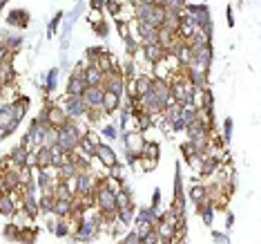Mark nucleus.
Masks as SVG:
<instances>
[{
	"instance_id": "obj_12",
	"label": "nucleus",
	"mask_w": 261,
	"mask_h": 244,
	"mask_svg": "<svg viewBox=\"0 0 261 244\" xmlns=\"http://www.w3.org/2000/svg\"><path fill=\"white\" fill-rule=\"evenodd\" d=\"M52 215L54 218H60V220H70L74 215V202L72 200H56Z\"/></svg>"
},
{
	"instance_id": "obj_36",
	"label": "nucleus",
	"mask_w": 261,
	"mask_h": 244,
	"mask_svg": "<svg viewBox=\"0 0 261 244\" xmlns=\"http://www.w3.org/2000/svg\"><path fill=\"white\" fill-rule=\"evenodd\" d=\"M7 3H9V0H0V9H3L5 5H7Z\"/></svg>"
},
{
	"instance_id": "obj_7",
	"label": "nucleus",
	"mask_w": 261,
	"mask_h": 244,
	"mask_svg": "<svg viewBox=\"0 0 261 244\" xmlns=\"http://www.w3.org/2000/svg\"><path fill=\"white\" fill-rule=\"evenodd\" d=\"M94 157L101 161V166L110 170L112 166H116L118 164V157H116V152L112 150V146H107V144H99L96 146V152H94Z\"/></svg>"
},
{
	"instance_id": "obj_4",
	"label": "nucleus",
	"mask_w": 261,
	"mask_h": 244,
	"mask_svg": "<svg viewBox=\"0 0 261 244\" xmlns=\"http://www.w3.org/2000/svg\"><path fill=\"white\" fill-rule=\"evenodd\" d=\"M141 52H143L147 63H152V65L163 63V61H166V56H168L166 47H163V45H158V43H143V45H141Z\"/></svg>"
},
{
	"instance_id": "obj_23",
	"label": "nucleus",
	"mask_w": 261,
	"mask_h": 244,
	"mask_svg": "<svg viewBox=\"0 0 261 244\" xmlns=\"http://www.w3.org/2000/svg\"><path fill=\"white\" fill-rule=\"evenodd\" d=\"M5 237H7V240H18L20 237V226L18 224H7L5 226Z\"/></svg>"
},
{
	"instance_id": "obj_5",
	"label": "nucleus",
	"mask_w": 261,
	"mask_h": 244,
	"mask_svg": "<svg viewBox=\"0 0 261 244\" xmlns=\"http://www.w3.org/2000/svg\"><path fill=\"white\" fill-rule=\"evenodd\" d=\"M96 235H99L96 224H92L89 220H78L76 229H74V240H78V242H92Z\"/></svg>"
},
{
	"instance_id": "obj_17",
	"label": "nucleus",
	"mask_w": 261,
	"mask_h": 244,
	"mask_svg": "<svg viewBox=\"0 0 261 244\" xmlns=\"http://www.w3.org/2000/svg\"><path fill=\"white\" fill-rule=\"evenodd\" d=\"M188 197H190V202H192V206L199 208V204H203L208 200V193H206V186H201V184H197V186H192L190 193H188Z\"/></svg>"
},
{
	"instance_id": "obj_34",
	"label": "nucleus",
	"mask_w": 261,
	"mask_h": 244,
	"mask_svg": "<svg viewBox=\"0 0 261 244\" xmlns=\"http://www.w3.org/2000/svg\"><path fill=\"white\" fill-rule=\"evenodd\" d=\"M132 5H156V0H132Z\"/></svg>"
},
{
	"instance_id": "obj_6",
	"label": "nucleus",
	"mask_w": 261,
	"mask_h": 244,
	"mask_svg": "<svg viewBox=\"0 0 261 244\" xmlns=\"http://www.w3.org/2000/svg\"><path fill=\"white\" fill-rule=\"evenodd\" d=\"M103 94H105V88L103 85H87L83 92V101L85 105L89 107V110H96V107H101L103 103Z\"/></svg>"
},
{
	"instance_id": "obj_8",
	"label": "nucleus",
	"mask_w": 261,
	"mask_h": 244,
	"mask_svg": "<svg viewBox=\"0 0 261 244\" xmlns=\"http://www.w3.org/2000/svg\"><path fill=\"white\" fill-rule=\"evenodd\" d=\"M103 88L118 96H123V92H125V78H123L121 72H107L103 78Z\"/></svg>"
},
{
	"instance_id": "obj_2",
	"label": "nucleus",
	"mask_w": 261,
	"mask_h": 244,
	"mask_svg": "<svg viewBox=\"0 0 261 244\" xmlns=\"http://www.w3.org/2000/svg\"><path fill=\"white\" fill-rule=\"evenodd\" d=\"M60 107H63L67 119H72V121L85 117V115H87V110H89V107L85 105L83 96H70V94H65V99L60 101Z\"/></svg>"
},
{
	"instance_id": "obj_9",
	"label": "nucleus",
	"mask_w": 261,
	"mask_h": 244,
	"mask_svg": "<svg viewBox=\"0 0 261 244\" xmlns=\"http://www.w3.org/2000/svg\"><path fill=\"white\" fill-rule=\"evenodd\" d=\"M45 110H47V123L52 128H60L63 123L70 121L65 115V110L58 103H45Z\"/></svg>"
},
{
	"instance_id": "obj_22",
	"label": "nucleus",
	"mask_w": 261,
	"mask_h": 244,
	"mask_svg": "<svg viewBox=\"0 0 261 244\" xmlns=\"http://www.w3.org/2000/svg\"><path fill=\"white\" fill-rule=\"evenodd\" d=\"M56 88H58V70H49L47 78H45V90H47V92H54Z\"/></svg>"
},
{
	"instance_id": "obj_19",
	"label": "nucleus",
	"mask_w": 261,
	"mask_h": 244,
	"mask_svg": "<svg viewBox=\"0 0 261 244\" xmlns=\"http://www.w3.org/2000/svg\"><path fill=\"white\" fill-rule=\"evenodd\" d=\"M52 195L56 197V200H72V193L67 191V186H65V181L63 179H58V181H54V186H52Z\"/></svg>"
},
{
	"instance_id": "obj_21",
	"label": "nucleus",
	"mask_w": 261,
	"mask_h": 244,
	"mask_svg": "<svg viewBox=\"0 0 261 244\" xmlns=\"http://www.w3.org/2000/svg\"><path fill=\"white\" fill-rule=\"evenodd\" d=\"M139 157H152V159H158V144L156 141H145L143 150H141Z\"/></svg>"
},
{
	"instance_id": "obj_11",
	"label": "nucleus",
	"mask_w": 261,
	"mask_h": 244,
	"mask_svg": "<svg viewBox=\"0 0 261 244\" xmlns=\"http://www.w3.org/2000/svg\"><path fill=\"white\" fill-rule=\"evenodd\" d=\"M7 25L14 27V30H25V27L29 25V14H27L25 9H14L7 16Z\"/></svg>"
},
{
	"instance_id": "obj_35",
	"label": "nucleus",
	"mask_w": 261,
	"mask_h": 244,
	"mask_svg": "<svg viewBox=\"0 0 261 244\" xmlns=\"http://www.w3.org/2000/svg\"><path fill=\"white\" fill-rule=\"evenodd\" d=\"M212 237H214V242H228V237H225V235H221V233H214Z\"/></svg>"
},
{
	"instance_id": "obj_20",
	"label": "nucleus",
	"mask_w": 261,
	"mask_h": 244,
	"mask_svg": "<svg viewBox=\"0 0 261 244\" xmlns=\"http://www.w3.org/2000/svg\"><path fill=\"white\" fill-rule=\"evenodd\" d=\"M152 229H154V224H152V222H147V220H139V218H134V233L139 235V237H143L145 233H150Z\"/></svg>"
},
{
	"instance_id": "obj_26",
	"label": "nucleus",
	"mask_w": 261,
	"mask_h": 244,
	"mask_svg": "<svg viewBox=\"0 0 261 244\" xmlns=\"http://www.w3.org/2000/svg\"><path fill=\"white\" fill-rule=\"evenodd\" d=\"M158 242H161V240H158V233H156L154 229H152L150 233H145L143 237H141V244H158Z\"/></svg>"
},
{
	"instance_id": "obj_3",
	"label": "nucleus",
	"mask_w": 261,
	"mask_h": 244,
	"mask_svg": "<svg viewBox=\"0 0 261 244\" xmlns=\"http://www.w3.org/2000/svg\"><path fill=\"white\" fill-rule=\"evenodd\" d=\"M145 134L139 132V130H129V132H123V146H125V152L127 155H134L139 157L141 150H143L145 146Z\"/></svg>"
},
{
	"instance_id": "obj_33",
	"label": "nucleus",
	"mask_w": 261,
	"mask_h": 244,
	"mask_svg": "<svg viewBox=\"0 0 261 244\" xmlns=\"http://www.w3.org/2000/svg\"><path fill=\"white\" fill-rule=\"evenodd\" d=\"M158 202H161V191H154V193H152V204H154V206H158Z\"/></svg>"
},
{
	"instance_id": "obj_29",
	"label": "nucleus",
	"mask_w": 261,
	"mask_h": 244,
	"mask_svg": "<svg viewBox=\"0 0 261 244\" xmlns=\"http://www.w3.org/2000/svg\"><path fill=\"white\" fill-rule=\"evenodd\" d=\"M94 32L96 36H107V32H110V27H107V22H99V25H94Z\"/></svg>"
},
{
	"instance_id": "obj_24",
	"label": "nucleus",
	"mask_w": 261,
	"mask_h": 244,
	"mask_svg": "<svg viewBox=\"0 0 261 244\" xmlns=\"http://www.w3.org/2000/svg\"><path fill=\"white\" fill-rule=\"evenodd\" d=\"M116 139L118 137V130L116 126H103V130H101V139Z\"/></svg>"
},
{
	"instance_id": "obj_13",
	"label": "nucleus",
	"mask_w": 261,
	"mask_h": 244,
	"mask_svg": "<svg viewBox=\"0 0 261 244\" xmlns=\"http://www.w3.org/2000/svg\"><path fill=\"white\" fill-rule=\"evenodd\" d=\"M83 78H85V83L87 85H103V78H105V74L99 70V65H85V74H83Z\"/></svg>"
},
{
	"instance_id": "obj_27",
	"label": "nucleus",
	"mask_w": 261,
	"mask_h": 244,
	"mask_svg": "<svg viewBox=\"0 0 261 244\" xmlns=\"http://www.w3.org/2000/svg\"><path fill=\"white\" fill-rule=\"evenodd\" d=\"M181 150H183V157H185V161L190 159L192 155H197V150H194V146L190 144V141H183V144H181Z\"/></svg>"
},
{
	"instance_id": "obj_18",
	"label": "nucleus",
	"mask_w": 261,
	"mask_h": 244,
	"mask_svg": "<svg viewBox=\"0 0 261 244\" xmlns=\"http://www.w3.org/2000/svg\"><path fill=\"white\" fill-rule=\"evenodd\" d=\"M54 202H56V197L52 195V193H45V195L38 197V208H41V213L43 215H52Z\"/></svg>"
},
{
	"instance_id": "obj_16",
	"label": "nucleus",
	"mask_w": 261,
	"mask_h": 244,
	"mask_svg": "<svg viewBox=\"0 0 261 244\" xmlns=\"http://www.w3.org/2000/svg\"><path fill=\"white\" fill-rule=\"evenodd\" d=\"M85 88H87V83L83 76H70V81H67V94L70 96H83Z\"/></svg>"
},
{
	"instance_id": "obj_1",
	"label": "nucleus",
	"mask_w": 261,
	"mask_h": 244,
	"mask_svg": "<svg viewBox=\"0 0 261 244\" xmlns=\"http://www.w3.org/2000/svg\"><path fill=\"white\" fill-rule=\"evenodd\" d=\"M81 139H83V132H81V128L76 126V121H67L63 123L60 128H56V144L60 146L65 152H74L78 148V144H81Z\"/></svg>"
},
{
	"instance_id": "obj_15",
	"label": "nucleus",
	"mask_w": 261,
	"mask_h": 244,
	"mask_svg": "<svg viewBox=\"0 0 261 244\" xmlns=\"http://www.w3.org/2000/svg\"><path fill=\"white\" fill-rule=\"evenodd\" d=\"M34 159H36V168H52V155L47 146H38L34 150Z\"/></svg>"
},
{
	"instance_id": "obj_14",
	"label": "nucleus",
	"mask_w": 261,
	"mask_h": 244,
	"mask_svg": "<svg viewBox=\"0 0 261 244\" xmlns=\"http://www.w3.org/2000/svg\"><path fill=\"white\" fill-rule=\"evenodd\" d=\"M166 14H168V7H163V5H154L152 7V14H150V18H147V25H152V27H156V30H161L163 27V20H166Z\"/></svg>"
},
{
	"instance_id": "obj_28",
	"label": "nucleus",
	"mask_w": 261,
	"mask_h": 244,
	"mask_svg": "<svg viewBox=\"0 0 261 244\" xmlns=\"http://www.w3.org/2000/svg\"><path fill=\"white\" fill-rule=\"evenodd\" d=\"M121 244H141V237L134 233V231H127L125 235H123V240H121Z\"/></svg>"
},
{
	"instance_id": "obj_32",
	"label": "nucleus",
	"mask_w": 261,
	"mask_h": 244,
	"mask_svg": "<svg viewBox=\"0 0 261 244\" xmlns=\"http://www.w3.org/2000/svg\"><path fill=\"white\" fill-rule=\"evenodd\" d=\"M89 7L96 9V11H103V7H105V0H89Z\"/></svg>"
},
{
	"instance_id": "obj_31",
	"label": "nucleus",
	"mask_w": 261,
	"mask_h": 244,
	"mask_svg": "<svg viewBox=\"0 0 261 244\" xmlns=\"http://www.w3.org/2000/svg\"><path fill=\"white\" fill-rule=\"evenodd\" d=\"M89 22H92V25H99V22H103V16H101V11H96V9L89 11Z\"/></svg>"
},
{
	"instance_id": "obj_25",
	"label": "nucleus",
	"mask_w": 261,
	"mask_h": 244,
	"mask_svg": "<svg viewBox=\"0 0 261 244\" xmlns=\"http://www.w3.org/2000/svg\"><path fill=\"white\" fill-rule=\"evenodd\" d=\"M63 11H58V14H56L54 16V18H52V22H49V27H47V32H49V36H54V34H56V30H58V22L60 20H63Z\"/></svg>"
},
{
	"instance_id": "obj_37",
	"label": "nucleus",
	"mask_w": 261,
	"mask_h": 244,
	"mask_svg": "<svg viewBox=\"0 0 261 244\" xmlns=\"http://www.w3.org/2000/svg\"><path fill=\"white\" fill-rule=\"evenodd\" d=\"M3 88H5V83H3V81H0V94H3Z\"/></svg>"
},
{
	"instance_id": "obj_30",
	"label": "nucleus",
	"mask_w": 261,
	"mask_h": 244,
	"mask_svg": "<svg viewBox=\"0 0 261 244\" xmlns=\"http://www.w3.org/2000/svg\"><path fill=\"white\" fill-rule=\"evenodd\" d=\"M230 137H232V121L225 119L223 121V141H230Z\"/></svg>"
},
{
	"instance_id": "obj_10",
	"label": "nucleus",
	"mask_w": 261,
	"mask_h": 244,
	"mask_svg": "<svg viewBox=\"0 0 261 244\" xmlns=\"http://www.w3.org/2000/svg\"><path fill=\"white\" fill-rule=\"evenodd\" d=\"M121 101H123V96H118L114 92H110V90H105L101 110H103L105 115H114V112H118V107H121Z\"/></svg>"
}]
</instances>
